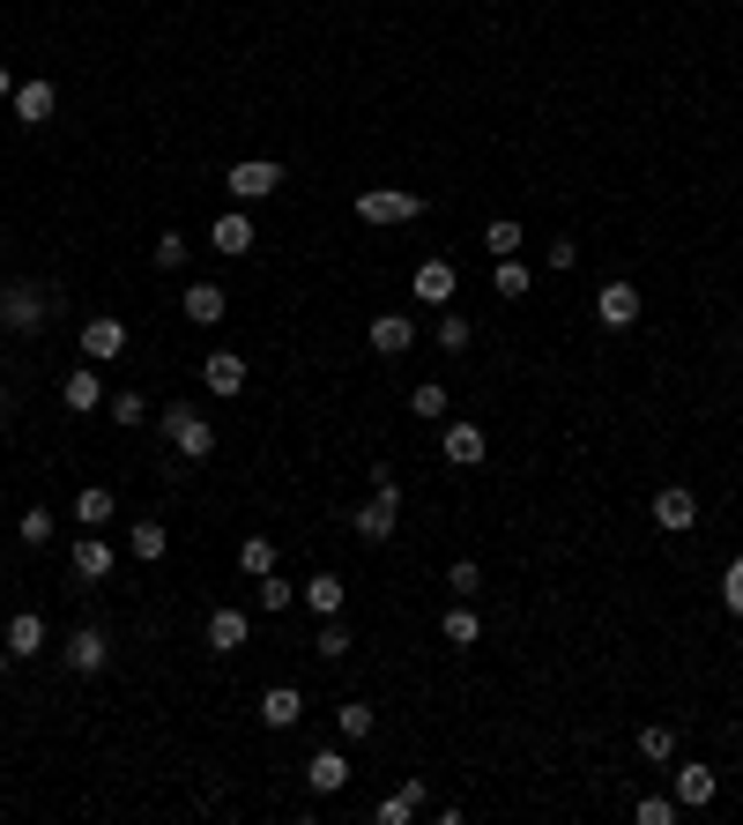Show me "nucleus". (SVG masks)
<instances>
[{"instance_id": "nucleus-13", "label": "nucleus", "mask_w": 743, "mask_h": 825, "mask_svg": "<svg viewBox=\"0 0 743 825\" xmlns=\"http://www.w3.org/2000/svg\"><path fill=\"white\" fill-rule=\"evenodd\" d=\"M68 573L82 580V588H98V580H112V543H104V536H74V558H68Z\"/></svg>"}, {"instance_id": "nucleus-46", "label": "nucleus", "mask_w": 743, "mask_h": 825, "mask_svg": "<svg viewBox=\"0 0 743 825\" xmlns=\"http://www.w3.org/2000/svg\"><path fill=\"white\" fill-rule=\"evenodd\" d=\"M0 417H8V379H0Z\"/></svg>"}, {"instance_id": "nucleus-18", "label": "nucleus", "mask_w": 743, "mask_h": 825, "mask_svg": "<svg viewBox=\"0 0 743 825\" xmlns=\"http://www.w3.org/2000/svg\"><path fill=\"white\" fill-rule=\"evenodd\" d=\"M120 350H126V327L112 320V313L82 320V357H90V365H104V357H120Z\"/></svg>"}, {"instance_id": "nucleus-14", "label": "nucleus", "mask_w": 743, "mask_h": 825, "mask_svg": "<svg viewBox=\"0 0 743 825\" xmlns=\"http://www.w3.org/2000/svg\"><path fill=\"white\" fill-rule=\"evenodd\" d=\"M714 766H699V758H684V766H676V781H669V796L684 803V811H706V803H714Z\"/></svg>"}, {"instance_id": "nucleus-35", "label": "nucleus", "mask_w": 743, "mask_h": 825, "mask_svg": "<svg viewBox=\"0 0 743 825\" xmlns=\"http://www.w3.org/2000/svg\"><path fill=\"white\" fill-rule=\"evenodd\" d=\"M632 818H640V825H676V818H684V803H676V796H640V803H632Z\"/></svg>"}, {"instance_id": "nucleus-2", "label": "nucleus", "mask_w": 743, "mask_h": 825, "mask_svg": "<svg viewBox=\"0 0 743 825\" xmlns=\"http://www.w3.org/2000/svg\"><path fill=\"white\" fill-rule=\"evenodd\" d=\"M52 313H60V298H52L45 283H8L0 291V327H16V335H38Z\"/></svg>"}, {"instance_id": "nucleus-38", "label": "nucleus", "mask_w": 743, "mask_h": 825, "mask_svg": "<svg viewBox=\"0 0 743 825\" xmlns=\"http://www.w3.org/2000/svg\"><path fill=\"white\" fill-rule=\"evenodd\" d=\"M721 602H729V618H743V550L729 558V573H721Z\"/></svg>"}, {"instance_id": "nucleus-26", "label": "nucleus", "mask_w": 743, "mask_h": 825, "mask_svg": "<svg viewBox=\"0 0 743 825\" xmlns=\"http://www.w3.org/2000/svg\"><path fill=\"white\" fill-rule=\"evenodd\" d=\"M476 632H484V618H476L469 602H454V610L439 618V640H446V648H476Z\"/></svg>"}, {"instance_id": "nucleus-19", "label": "nucleus", "mask_w": 743, "mask_h": 825, "mask_svg": "<svg viewBox=\"0 0 743 825\" xmlns=\"http://www.w3.org/2000/svg\"><path fill=\"white\" fill-rule=\"evenodd\" d=\"M446 461H454V469H476V461H484V454H491V439H484V425H446Z\"/></svg>"}, {"instance_id": "nucleus-29", "label": "nucleus", "mask_w": 743, "mask_h": 825, "mask_svg": "<svg viewBox=\"0 0 743 825\" xmlns=\"http://www.w3.org/2000/svg\"><path fill=\"white\" fill-rule=\"evenodd\" d=\"M335 729H343V744H372V706L365 700L335 706Z\"/></svg>"}, {"instance_id": "nucleus-41", "label": "nucleus", "mask_w": 743, "mask_h": 825, "mask_svg": "<svg viewBox=\"0 0 743 825\" xmlns=\"http://www.w3.org/2000/svg\"><path fill=\"white\" fill-rule=\"evenodd\" d=\"M409 409H417V417H446V387H439V379H424L417 395H409Z\"/></svg>"}, {"instance_id": "nucleus-4", "label": "nucleus", "mask_w": 743, "mask_h": 825, "mask_svg": "<svg viewBox=\"0 0 743 825\" xmlns=\"http://www.w3.org/2000/svg\"><path fill=\"white\" fill-rule=\"evenodd\" d=\"M357 216H365V224H417L424 194H409V186H365V194H357Z\"/></svg>"}, {"instance_id": "nucleus-24", "label": "nucleus", "mask_w": 743, "mask_h": 825, "mask_svg": "<svg viewBox=\"0 0 743 825\" xmlns=\"http://www.w3.org/2000/svg\"><path fill=\"white\" fill-rule=\"evenodd\" d=\"M297 714H305L297 684H268V692H261V722L268 729H297Z\"/></svg>"}, {"instance_id": "nucleus-39", "label": "nucleus", "mask_w": 743, "mask_h": 825, "mask_svg": "<svg viewBox=\"0 0 743 825\" xmlns=\"http://www.w3.org/2000/svg\"><path fill=\"white\" fill-rule=\"evenodd\" d=\"M156 268H186V231H156Z\"/></svg>"}, {"instance_id": "nucleus-6", "label": "nucleus", "mask_w": 743, "mask_h": 825, "mask_svg": "<svg viewBox=\"0 0 743 825\" xmlns=\"http://www.w3.org/2000/svg\"><path fill=\"white\" fill-rule=\"evenodd\" d=\"M640 305H647V298H640V283H624V275H618V283H602V291H594V320L618 335V327L640 320Z\"/></svg>"}, {"instance_id": "nucleus-45", "label": "nucleus", "mask_w": 743, "mask_h": 825, "mask_svg": "<svg viewBox=\"0 0 743 825\" xmlns=\"http://www.w3.org/2000/svg\"><path fill=\"white\" fill-rule=\"evenodd\" d=\"M0 98H16V68L8 60H0Z\"/></svg>"}, {"instance_id": "nucleus-30", "label": "nucleus", "mask_w": 743, "mask_h": 825, "mask_svg": "<svg viewBox=\"0 0 743 825\" xmlns=\"http://www.w3.org/2000/svg\"><path fill=\"white\" fill-rule=\"evenodd\" d=\"M520 246H528V231H520L513 216H498V224L484 231V253H491V261H506V253H520Z\"/></svg>"}, {"instance_id": "nucleus-11", "label": "nucleus", "mask_w": 743, "mask_h": 825, "mask_svg": "<svg viewBox=\"0 0 743 825\" xmlns=\"http://www.w3.org/2000/svg\"><path fill=\"white\" fill-rule=\"evenodd\" d=\"M179 313L194 327H216L223 313H231V291H223V283H186V291H179Z\"/></svg>"}, {"instance_id": "nucleus-28", "label": "nucleus", "mask_w": 743, "mask_h": 825, "mask_svg": "<svg viewBox=\"0 0 743 825\" xmlns=\"http://www.w3.org/2000/svg\"><path fill=\"white\" fill-rule=\"evenodd\" d=\"M238 573H246V580L275 573V543H268V536H246V543H238Z\"/></svg>"}, {"instance_id": "nucleus-25", "label": "nucleus", "mask_w": 743, "mask_h": 825, "mask_svg": "<svg viewBox=\"0 0 743 825\" xmlns=\"http://www.w3.org/2000/svg\"><path fill=\"white\" fill-rule=\"evenodd\" d=\"M112 513H120V499H112L104 483H82V491H74V528H104Z\"/></svg>"}, {"instance_id": "nucleus-5", "label": "nucleus", "mask_w": 743, "mask_h": 825, "mask_svg": "<svg viewBox=\"0 0 743 825\" xmlns=\"http://www.w3.org/2000/svg\"><path fill=\"white\" fill-rule=\"evenodd\" d=\"M223 186H231L238 208H253V201H268L275 186H283V164H275V156H246V164H231V172H223Z\"/></svg>"}, {"instance_id": "nucleus-27", "label": "nucleus", "mask_w": 743, "mask_h": 825, "mask_svg": "<svg viewBox=\"0 0 743 825\" xmlns=\"http://www.w3.org/2000/svg\"><path fill=\"white\" fill-rule=\"evenodd\" d=\"M640 758H647V766H669V758H676V729H669V722H647V729H640Z\"/></svg>"}, {"instance_id": "nucleus-3", "label": "nucleus", "mask_w": 743, "mask_h": 825, "mask_svg": "<svg viewBox=\"0 0 743 825\" xmlns=\"http://www.w3.org/2000/svg\"><path fill=\"white\" fill-rule=\"evenodd\" d=\"M395 521H401V483L387 469H372V499L357 506V536H365V543H387Z\"/></svg>"}, {"instance_id": "nucleus-32", "label": "nucleus", "mask_w": 743, "mask_h": 825, "mask_svg": "<svg viewBox=\"0 0 743 825\" xmlns=\"http://www.w3.org/2000/svg\"><path fill=\"white\" fill-rule=\"evenodd\" d=\"M104 409H112V425H126V431H134V425H149V417H156V409H149V401L134 395V387H126V395H104Z\"/></svg>"}, {"instance_id": "nucleus-16", "label": "nucleus", "mask_w": 743, "mask_h": 825, "mask_svg": "<svg viewBox=\"0 0 743 825\" xmlns=\"http://www.w3.org/2000/svg\"><path fill=\"white\" fill-rule=\"evenodd\" d=\"M246 640H253L246 610H208V654H238Z\"/></svg>"}, {"instance_id": "nucleus-8", "label": "nucleus", "mask_w": 743, "mask_h": 825, "mask_svg": "<svg viewBox=\"0 0 743 825\" xmlns=\"http://www.w3.org/2000/svg\"><path fill=\"white\" fill-rule=\"evenodd\" d=\"M104 662H112V640H104V625H74V632H68V670H74V676H98Z\"/></svg>"}, {"instance_id": "nucleus-1", "label": "nucleus", "mask_w": 743, "mask_h": 825, "mask_svg": "<svg viewBox=\"0 0 743 825\" xmlns=\"http://www.w3.org/2000/svg\"><path fill=\"white\" fill-rule=\"evenodd\" d=\"M156 425H164V439H172L179 461H208V454H216V425L194 417V401H164V409H156Z\"/></svg>"}, {"instance_id": "nucleus-23", "label": "nucleus", "mask_w": 743, "mask_h": 825, "mask_svg": "<svg viewBox=\"0 0 743 825\" xmlns=\"http://www.w3.org/2000/svg\"><path fill=\"white\" fill-rule=\"evenodd\" d=\"M305 781H313V796H335V788H349V758L343 751H313V758H305Z\"/></svg>"}, {"instance_id": "nucleus-44", "label": "nucleus", "mask_w": 743, "mask_h": 825, "mask_svg": "<svg viewBox=\"0 0 743 825\" xmlns=\"http://www.w3.org/2000/svg\"><path fill=\"white\" fill-rule=\"evenodd\" d=\"M572 261H580V246H572V238H550V275H566Z\"/></svg>"}, {"instance_id": "nucleus-10", "label": "nucleus", "mask_w": 743, "mask_h": 825, "mask_svg": "<svg viewBox=\"0 0 743 825\" xmlns=\"http://www.w3.org/2000/svg\"><path fill=\"white\" fill-rule=\"evenodd\" d=\"M454 283H461V275H454V261H424V268L409 275V298H424L431 313H446V305H454Z\"/></svg>"}, {"instance_id": "nucleus-15", "label": "nucleus", "mask_w": 743, "mask_h": 825, "mask_svg": "<svg viewBox=\"0 0 743 825\" xmlns=\"http://www.w3.org/2000/svg\"><path fill=\"white\" fill-rule=\"evenodd\" d=\"M297 602H305L313 618H343L349 588H343V573H313V580H305V588H297Z\"/></svg>"}, {"instance_id": "nucleus-42", "label": "nucleus", "mask_w": 743, "mask_h": 825, "mask_svg": "<svg viewBox=\"0 0 743 825\" xmlns=\"http://www.w3.org/2000/svg\"><path fill=\"white\" fill-rule=\"evenodd\" d=\"M23 543H52V513H45V506H30V513H23Z\"/></svg>"}, {"instance_id": "nucleus-20", "label": "nucleus", "mask_w": 743, "mask_h": 825, "mask_svg": "<svg viewBox=\"0 0 743 825\" xmlns=\"http://www.w3.org/2000/svg\"><path fill=\"white\" fill-rule=\"evenodd\" d=\"M60 401H68L74 417H90V409H104V379L90 373V365H74V373L60 379Z\"/></svg>"}, {"instance_id": "nucleus-17", "label": "nucleus", "mask_w": 743, "mask_h": 825, "mask_svg": "<svg viewBox=\"0 0 743 825\" xmlns=\"http://www.w3.org/2000/svg\"><path fill=\"white\" fill-rule=\"evenodd\" d=\"M208 246H216L223 261H246V253H253V216H246V208H231V216H216V231H208Z\"/></svg>"}, {"instance_id": "nucleus-7", "label": "nucleus", "mask_w": 743, "mask_h": 825, "mask_svg": "<svg viewBox=\"0 0 743 825\" xmlns=\"http://www.w3.org/2000/svg\"><path fill=\"white\" fill-rule=\"evenodd\" d=\"M654 528H662V536H692L699 528V499L684 483H662V491H654Z\"/></svg>"}, {"instance_id": "nucleus-37", "label": "nucleus", "mask_w": 743, "mask_h": 825, "mask_svg": "<svg viewBox=\"0 0 743 825\" xmlns=\"http://www.w3.org/2000/svg\"><path fill=\"white\" fill-rule=\"evenodd\" d=\"M446 588H454V595H484V566H476V558H454V566H446Z\"/></svg>"}, {"instance_id": "nucleus-31", "label": "nucleus", "mask_w": 743, "mask_h": 825, "mask_svg": "<svg viewBox=\"0 0 743 825\" xmlns=\"http://www.w3.org/2000/svg\"><path fill=\"white\" fill-rule=\"evenodd\" d=\"M313 654H320V662H343V654H349V625H343V618H320V632H313Z\"/></svg>"}, {"instance_id": "nucleus-22", "label": "nucleus", "mask_w": 743, "mask_h": 825, "mask_svg": "<svg viewBox=\"0 0 743 825\" xmlns=\"http://www.w3.org/2000/svg\"><path fill=\"white\" fill-rule=\"evenodd\" d=\"M409 343H417L409 313H372V350H379V357H401Z\"/></svg>"}, {"instance_id": "nucleus-21", "label": "nucleus", "mask_w": 743, "mask_h": 825, "mask_svg": "<svg viewBox=\"0 0 743 825\" xmlns=\"http://www.w3.org/2000/svg\"><path fill=\"white\" fill-rule=\"evenodd\" d=\"M52 112H60V90H52V82H16V120L23 126H45Z\"/></svg>"}, {"instance_id": "nucleus-40", "label": "nucleus", "mask_w": 743, "mask_h": 825, "mask_svg": "<svg viewBox=\"0 0 743 825\" xmlns=\"http://www.w3.org/2000/svg\"><path fill=\"white\" fill-rule=\"evenodd\" d=\"M431 335H439V350H469V320H461V313H439Z\"/></svg>"}, {"instance_id": "nucleus-12", "label": "nucleus", "mask_w": 743, "mask_h": 825, "mask_svg": "<svg viewBox=\"0 0 743 825\" xmlns=\"http://www.w3.org/2000/svg\"><path fill=\"white\" fill-rule=\"evenodd\" d=\"M0 648H8V670H16V662H30V654L45 648V618H38V610H16V618H8V632H0Z\"/></svg>"}, {"instance_id": "nucleus-34", "label": "nucleus", "mask_w": 743, "mask_h": 825, "mask_svg": "<svg viewBox=\"0 0 743 825\" xmlns=\"http://www.w3.org/2000/svg\"><path fill=\"white\" fill-rule=\"evenodd\" d=\"M253 602H261V610H291L297 588H291L283 573H261V580H253Z\"/></svg>"}, {"instance_id": "nucleus-9", "label": "nucleus", "mask_w": 743, "mask_h": 825, "mask_svg": "<svg viewBox=\"0 0 743 825\" xmlns=\"http://www.w3.org/2000/svg\"><path fill=\"white\" fill-rule=\"evenodd\" d=\"M201 387L223 395V401L246 395V357H238V350H208V357H201Z\"/></svg>"}, {"instance_id": "nucleus-43", "label": "nucleus", "mask_w": 743, "mask_h": 825, "mask_svg": "<svg viewBox=\"0 0 743 825\" xmlns=\"http://www.w3.org/2000/svg\"><path fill=\"white\" fill-rule=\"evenodd\" d=\"M409 818H417V803L401 796V788H395V796H387V803H379V825H409Z\"/></svg>"}, {"instance_id": "nucleus-47", "label": "nucleus", "mask_w": 743, "mask_h": 825, "mask_svg": "<svg viewBox=\"0 0 743 825\" xmlns=\"http://www.w3.org/2000/svg\"><path fill=\"white\" fill-rule=\"evenodd\" d=\"M736 357H743V335H736Z\"/></svg>"}, {"instance_id": "nucleus-33", "label": "nucleus", "mask_w": 743, "mask_h": 825, "mask_svg": "<svg viewBox=\"0 0 743 825\" xmlns=\"http://www.w3.org/2000/svg\"><path fill=\"white\" fill-rule=\"evenodd\" d=\"M164 550H172V536H164V521H134V558H142V566H156Z\"/></svg>"}, {"instance_id": "nucleus-36", "label": "nucleus", "mask_w": 743, "mask_h": 825, "mask_svg": "<svg viewBox=\"0 0 743 825\" xmlns=\"http://www.w3.org/2000/svg\"><path fill=\"white\" fill-rule=\"evenodd\" d=\"M491 291H498V298H528V268H520L513 253H506V261L491 268Z\"/></svg>"}]
</instances>
